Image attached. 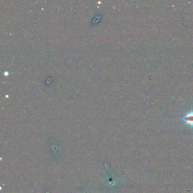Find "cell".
Here are the masks:
<instances>
[{"instance_id": "obj_1", "label": "cell", "mask_w": 193, "mask_h": 193, "mask_svg": "<svg viewBox=\"0 0 193 193\" xmlns=\"http://www.w3.org/2000/svg\"><path fill=\"white\" fill-rule=\"evenodd\" d=\"M183 120L186 122L187 124H189L191 127L193 126V111H191L186 114L183 118Z\"/></svg>"}]
</instances>
